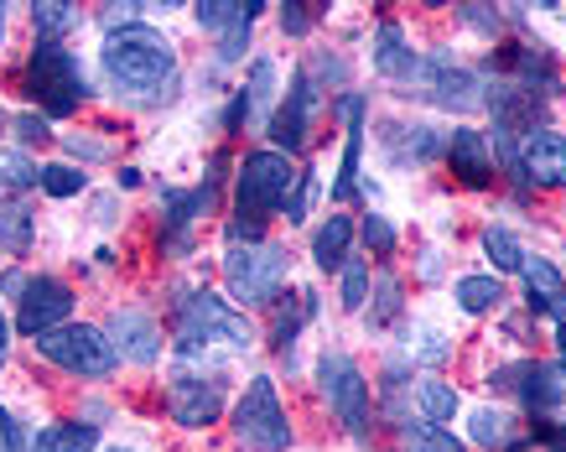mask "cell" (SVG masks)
Masks as SVG:
<instances>
[{
  "label": "cell",
  "mask_w": 566,
  "mask_h": 452,
  "mask_svg": "<svg viewBox=\"0 0 566 452\" xmlns=\"http://www.w3.org/2000/svg\"><path fill=\"white\" fill-rule=\"evenodd\" d=\"M104 73H109L115 88L136 94V99H151L156 88L172 84L177 53H172V42L161 32H151V27H120V32H109V42H104Z\"/></svg>",
  "instance_id": "cell-1"
},
{
  "label": "cell",
  "mask_w": 566,
  "mask_h": 452,
  "mask_svg": "<svg viewBox=\"0 0 566 452\" xmlns=\"http://www.w3.org/2000/svg\"><path fill=\"white\" fill-rule=\"evenodd\" d=\"M27 94H32L48 115H73V109L88 99V78L73 53H63L57 42H42V48L27 57Z\"/></svg>",
  "instance_id": "cell-2"
},
{
  "label": "cell",
  "mask_w": 566,
  "mask_h": 452,
  "mask_svg": "<svg viewBox=\"0 0 566 452\" xmlns=\"http://www.w3.org/2000/svg\"><path fill=\"white\" fill-rule=\"evenodd\" d=\"M296 192V167L286 151H250L240 167V224H265Z\"/></svg>",
  "instance_id": "cell-3"
},
{
  "label": "cell",
  "mask_w": 566,
  "mask_h": 452,
  "mask_svg": "<svg viewBox=\"0 0 566 452\" xmlns=\"http://www.w3.org/2000/svg\"><path fill=\"white\" fill-rule=\"evenodd\" d=\"M177 323H182V348L198 354L203 344H229V348H250L255 344V328L250 317L234 313L223 296L213 292H192L182 307H177Z\"/></svg>",
  "instance_id": "cell-4"
},
{
  "label": "cell",
  "mask_w": 566,
  "mask_h": 452,
  "mask_svg": "<svg viewBox=\"0 0 566 452\" xmlns=\"http://www.w3.org/2000/svg\"><path fill=\"white\" fill-rule=\"evenodd\" d=\"M234 437L255 452L292 448V421H286V406H281V396H275L271 375H255V380L244 385L240 406H234Z\"/></svg>",
  "instance_id": "cell-5"
},
{
  "label": "cell",
  "mask_w": 566,
  "mask_h": 452,
  "mask_svg": "<svg viewBox=\"0 0 566 452\" xmlns=\"http://www.w3.org/2000/svg\"><path fill=\"white\" fill-rule=\"evenodd\" d=\"M36 354L52 359L57 369L88 375V380H99V375L115 369V344H109L94 323H63V328L42 333V338H36Z\"/></svg>",
  "instance_id": "cell-6"
},
{
  "label": "cell",
  "mask_w": 566,
  "mask_h": 452,
  "mask_svg": "<svg viewBox=\"0 0 566 452\" xmlns=\"http://www.w3.org/2000/svg\"><path fill=\"white\" fill-rule=\"evenodd\" d=\"M317 385H323L327 406H333V417L344 421L348 437H369V385H364L359 365L338 354V348H327L323 359H317Z\"/></svg>",
  "instance_id": "cell-7"
},
{
  "label": "cell",
  "mask_w": 566,
  "mask_h": 452,
  "mask_svg": "<svg viewBox=\"0 0 566 452\" xmlns=\"http://www.w3.org/2000/svg\"><path fill=\"white\" fill-rule=\"evenodd\" d=\"M223 276H229L234 302H271L275 286L292 276V255L281 244H244L223 261Z\"/></svg>",
  "instance_id": "cell-8"
},
{
  "label": "cell",
  "mask_w": 566,
  "mask_h": 452,
  "mask_svg": "<svg viewBox=\"0 0 566 452\" xmlns=\"http://www.w3.org/2000/svg\"><path fill=\"white\" fill-rule=\"evenodd\" d=\"M73 313V292L63 286L57 276H32L27 292H21V313H17V328L27 338H42V333L63 328Z\"/></svg>",
  "instance_id": "cell-9"
},
{
  "label": "cell",
  "mask_w": 566,
  "mask_h": 452,
  "mask_svg": "<svg viewBox=\"0 0 566 452\" xmlns=\"http://www.w3.org/2000/svg\"><path fill=\"white\" fill-rule=\"evenodd\" d=\"M312 78L307 73H296L292 88H286V99H281V109L271 115V140L292 157V151H302L307 146V120H312Z\"/></svg>",
  "instance_id": "cell-10"
},
{
  "label": "cell",
  "mask_w": 566,
  "mask_h": 452,
  "mask_svg": "<svg viewBox=\"0 0 566 452\" xmlns=\"http://www.w3.org/2000/svg\"><path fill=\"white\" fill-rule=\"evenodd\" d=\"M520 167H525V177H531L535 188H566V136L551 130V125H541V130L531 125Z\"/></svg>",
  "instance_id": "cell-11"
},
{
  "label": "cell",
  "mask_w": 566,
  "mask_h": 452,
  "mask_svg": "<svg viewBox=\"0 0 566 452\" xmlns=\"http://www.w3.org/2000/svg\"><path fill=\"white\" fill-rule=\"evenodd\" d=\"M167 400H172V421L177 427H213L223 411V390L213 380H192V375H177L172 390H167Z\"/></svg>",
  "instance_id": "cell-12"
},
{
  "label": "cell",
  "mask_w": 566,
  "mask_h": 452,
  "mask_svg": "<svg viewBox=\"0 0 566 452\" xmlns=\"http://www.w3.org/2000/svg\"><path fill=\"white\" fill-rule=\"evenodd\" d=\"M427 99H437L442 109H473L479 105V84H473V73L463 69H447V63H421L411 78Z\"/></svg>",
  "instance_id": "cell-13"
},
{
  "label": "cell",
  "mask_w": 566,
  "mask_h": 452,
  "mask_svg": "<svg viewBox=\"0 0 566 452\" xmlns=\"http://www.w3.org/2000/svg\"><path fill=\"white\" fill-rule=\"evenodd\" d=\"M447 161H452V177H463L468 188H483V182H494V151H489V140L479 130H452L447 140Z\"/></svg>",
  "instance_id": "cell-14"
},
{
  "label": "cell",
  "mask_w": 566,
  "mask_h": 452,
  "mask_svg": "<svg viewBox=\"0 0 566 452\" xmlns=\"http://www.w3.org/2000/svg\"><path fill=\"white\" fill-rule=\"evenodd\" d=\"M109 333H115V344H120L130 365H156L161 359V333H156V323L146 313H115Z\"/></svg>",
  "instance_id": "cell-15"
},
{
  "label": "cell",
  "mask_w": 566,
  "mask_h": 452,
  "mask_svg": "<svg viewBox=\"0 0 566 452\" xmlns=\"http://www.w3.org/2000/svg\"><path fill=\"white\" fill-rule=\"evenodd\" d=\"M525 400L541 421L566 406V369L562 365H525Z\"/></svg>",
  "instance_id": "cell-16"
},
{
  "label": "cell",
  "mask_w": 566,
  "mask_h": 452,
  "mask_svg": "<svg viewBox=\"0 0 566 452\" xmlns=\"http://www.w3.org/2000/svg\"><path fill=\"white\" fill-rule=\"evenodd\" d=\"M468 432L479 448H494V452H515L525 442V432H515V417L510 411H494V406H479L473 417H468Z\"/></svg>",
  "instance_id": "cell-17"
},
{
  "label": "cell",
  "mask_w": 566,
  "mask_h": 452,
  "mask_svg": "<svg viewBox=\"0 0 566 452\" xmlns=\"http://www.w3.org/2000/svg\"><path fill=\"white\" fill-rule=\"evenodd\" d=\"M161 203H167V229H172V244H177V250H188V229H192V219H203V213L213 209V188L161 192Z\"/></svg>",
  "instance_id": "cell-18"
},
{
  "label": "cell",
  "mask_w": 566,
  "mask_h": 452,
  "mask_svg": "<svg viewBox=\"0 0 566 452\" xmlns=\"http://www.w3.org/2000/svg\"><path fill=\"white\" fill-rule=\"evenodd\" d=\"M94 448H99V427H88V421H57V427H42L27 452H94Z\"/></svg>",
  "instance_id": "cell-19"
},
{
  "label": "cell",
  "mask_w": 566,
  "mask_h": 452,
  "mask_svg": "<svg viewBox=\"0 0 566 452\" xmlns=\"http://www.w3.org/2000/svg\"><path fill=\"white\" fill-rule=\"evenodd\" d=\"M375 69H379V73H390V78H406V84L416 78L421 57H416L411 48H406L400 27H379V36H375Z\"/></svg>",
  "instance_id": "cell-20"
},
{
  "label": "cell",
  "mask_w": 566,
  "mask_h": 452,
  "mask_svg": "<svg viewBox=\"0 0 566 452\" xmlns=\"http://www.w3.org/2000/svg\"><path fill=\"white\" fill-rule=\"evenodd\" d=\"M348 240H354V224H348L344 213H333V219L317 229V240H312V261L323 265V271H344L348 265Z\"/></svg>",
  "instance_id": "cell-21"
},
{
  "label": "cell",
  "mask_w": 566,
  "mask_h": 452,
  "mask_svg": "<svg viewBox=\"0 0 566 452\" xmlns=\"http://www.w3.org/2000/svg\"><path fill=\"white\" fill-rule=\"evenodd\" d=\"M344 115H348V146H344V172H338V198H354L359 192V146H364V99L348 94L344 99Z\"/></svg>",
  "instance_id": "cell-22"
},
{
  "label": "cell",
  "mask_w": 566,
  "mask_h": 452,
  "mask_svg": "<svg viewBox=\"0 0 566 452\" xmlns=\"http://www.w3.org/2000/svg\"><path fill=\"white\" fill-rule=\"evenodd\" d=\"M260 11H265L260 0H203V6H198V27H208V32H234V27H250Z\"/></svg>",
  "instance_id": "cell-23"
},
{
  "label": "cell",
  "mask_w": 566,
  "mask_h": 452,
  "mask_svg": "<svg viewBox=\"0 0 566 452\" xmlns=\"http://www.w3.org/2000/svg\"><path fill=\"white\" fill-rule=\"evenodd\" d=\"M271 94H275V63H271V57H260L255 69H250V88H244L240 99H234V109H229V125H240V120H250V115H260V109L271 105Z\"/></svg>",
  "instance_id": "cell-24"
},
{
  "label": "cell",
  "mask_w": 566,
  "mask_h": 452,
  "mask_svg": "<svg viewBox=\"0 0 566 452\" xmlns=\"http://www.w3.org/2000/svg\"><path fill=\"white\" fill-rule=\"evenodd\" d=\"M452 302H458L463 313H489V307L504 302V286H499V276H463L452 286Z\"/></svg>",
  "instance_id": "cell-25"
},
{
  "label": "cell",
  "mask_w": 566,
  "mask_h": 452,
  "mask_svg": "<svg viewBox=\"0 0 566 452\" xmlns=\"http://www.w3.org/2000/svg\"><path fill=\"white\" fill-rule=\"evenodd\" d=\"M27 244H32V209L27 203H0V250L27 255Z\"/></svg>",
  "instance_id": "cell-26"
},
{
  "label": "cell",
  "mask_w": 566,
  "mask_h": 452,
  "mask_svg": "<svg viewBox=\"0 0 566 452\" xmlns=\"http://www.w3.org/2000/svg\"><path fill=\"white\" fill-rule=\"evenodd\" d=\"M525 286H531V307H541V313H551V302L566 296L562 292V271H556L551 261H531V255H525Z\"/></svg>",
  "instance_id": "cell-27"
},
{
  "label": "cell",
  "mask_w": 566,
  "mask_h": 452,
  "mask_svg": "<svg viewBox=\"0 0 566 452\" xmlns=\"http://www.w3.org/2000/svg\"><path fill=\"white\" fill-rule=\"evenodd\" d=\"M416 406H421V417L427 421H452L458 417V390L442 380H421L416 385Z\"/></svg>",
  "instance_id": "cell-28"
},
{
  "label": "cell",
  "mask_w": 566,
  "mask_h": 452,
  "mask_svg": "<svg viewBox=\"0 0 566 452\" xmlns=\"http://www.w3.org/2000/svg\"><path fill=\"white\" fill-rule=\"evenodd\" d=\"M483 255H489L499 271H525V250H520V240L510 229H489V234H483Z\"/></svg>",
  "instance_id": "cell-29"
},
{
  "label": "cell",
  "mask_w": 566,
  "mask_h": 452,
  "mask_svg": "<svg viewBox=\"0 0 566 452\" xmlns=\"http://www.w3.org/2000/svg\"><path fill=\"white\" fill-rule=\"evenodd\" d=\"M32 21L42 36H63L78 21V6H63V0H42V6H32Z\"/></svg>",
  "instance_id": "cell-30"
},
{
  "label": "cell",
  "mask_w": 566,
  "mask_h": 452,
  "mask_svg": "<svg viewBox=\"0 0 566 452\" xmlns=\"http://www.w3.org/2000/svg\"><path fill=\"white\" fill-rule=\"evenodd\" d=\"M42 192H52V198H78L84 192V172L78 167H69V161H52V167H42Z\"/></svg>",
  "instance_id": "cell-31"
},
{
  "label": "cell",
  "mask_w": 566,
  "mask_h": 452,
  "mask_svg": "<svg viewBox=\"0 0 566 452\" xmlns=\"http://www.w3.org/2000/svg\"><path fill=\"white\" fill-rule=\"evenodd\" d=\"M312 313H317V296H312V292L296 296L292 313H281V323H275V348H281V354H286V348L296 344V333H302V323H307Z\"/></svg>",
  "instance_id": "cell-32"
},
{
  "label": "cell",
  "mask_w": 566,
  "mask_h": 452,
  "mask_svg": "<svg viewBox=\"0 0 566 452\" xmlns=\"http://www.w3.org/2000/svg\"><path fill=\"white\" fill-rule=\"evenodd\" d=\"M406 452H468V448L442 427H406Z\"/></svg>",
  "instance_id": "cell-33"
},
{
  "label": "cell",
  "mask_w": 566,
  "mask_h": 452,
  "mask_svg": "<svg viewBox=\"0 0 566 452\" xmlns=\"http://www.w3.org/2000/svg\"><path fill=\"white\" fill-rule=\"evenodd\" d=\"M36 177H42V172H36V167H32L27 157H17V151H6V157H0V188H6V192L32 188Z\"/></svg>",
  "instance_id": "cell-34"
},
{
  "label": "cell",
  "mask_w": 566,
  "mask_h": 452,
  "mask_svg": "<svg viewBox=\"0 0 566 452\" xmlns=\"http://www.w3.org/2000/svg\"><path fill=\"white\" fill-rule=\"evenodd\" d=\"M395 136H406V151H400V161H431L437 151H442V140H437V130H427V125H411V130H395Z\"/></svg>",
  "instance_id": "cell-35"
},
{
  "label": "cell",
  "mask_w": 566,
  "mask_h": 452,
  "mask_svg": "<svg viewBox=\"0 0 566 452\" xmlns=\"http://www.w3.org/2000/svg\"><path fill=\"white\" fill-rule=\"evenodd\" d=\"M364 292H369V271L348 261L344 265V307H348V313H359V307H364Z\"/></svg>",
  "instance_id": "cell-36"
},
{
  "label": "cell",
  "mask_w": 566,
  "mask_h": 452,
  "mask_svg": "<svg viewBox=\"0 0 566 452\" xmlns=\"http://www.w3.org/2000/svg\"><path fill=\"white\" fill-rule=\"evenodd\" d=\"M312 192H317V177H312V172H302V177H296L292 203H286V219H292V224H302V219H307V209H312Z\"/></svg>",
  "instance_id": "cell-37"
},
{
  "label": "cell",
  "mask_w": 566,
  "mask_h": 452,
  "mask_svg": "<svg viewBox=\"0 0 566 452\" xmlns=\"http://www.w3.org/2000/svg\"><path fill=\"white\" fill-rule=\"evenodd\" d=\"M364 240H369V250H375V255H390V250H395V229L385 224L379 213H369V219H364Z\"/></svg>",
  "instance_id": "cell-38"
},
{
  "label": "cell",
  "mask_w": 566,
  "mask_h": 452,
  "mask_svg": "<svg viewBox=\"0 0 566 452\" xmlns=\"http://www.w3.org/2000/svg\"><path fill=\"white\" fill-rule=\"evenodd\" d=\"M463 21L479 27V32H499V11L494 6H463Z\"/></svg>",
  "instance_id": "cell-39"
},
{
  "label": "cell",
  "mask_w": 566,
  "mask_h": 452,
  "mask_svg": "<svg viewBox=\"0 0 566 452\" xmlns=\"http://www.w3.org/2000/svg\"><path fill=\"white\" fill-rule=\"evenodd\" d=\"M281 27H286L292 36H302L312 27V21H307V6H281Z\"/></svg>",
  "instance_id": "cell-40"
},
{
  "label": "cell",
  "mask_w": 566,
  "mask_h": 452,
  "mask_svg": "<svg viewBox=\"0 0 566 452\" xmlns=\"http://www.w3.org/2000/svg\"><path fill=\"white\" fill-rule=\"evenodd\" d=\"M17 130H21V140H36V146H42V140L52 136V130H48V120H36V115H21V120H17Z\"/></svg>",
  "instance_id": "cell-41"
},
{
  "label": "cell",
  "mask_w": 566,
  "mask_h": 452,
  "mask_svg": "<svg viewBox=\"0 0 566 452\" xmlns=\"http://www.w3.org/2000/svg\"><path fill=\"white\" fill-rule=\"evenodd\" d=\"M395 296H400V292H395V281H385V286H379V323H390V317H395V307H400V302H395Z\"/></svg>",
  "instance_id": "cell-42"
},
{
  "label": "cell",
  "mask_w": 566,
  "mask_h": 452,
  "mask_svg": "<svg viewBox=\"0 0 566 452\" xmlns=\"http://www.w3.org/2000/svg\"><path fill=\"white\" fill-rule=\"evenodd\" d=\"M69 146H73V151H78V157H88V161H99V157H109V151H104V146H94V140H78V136H73V140H69Z\"/></svg>",
  "instance_id": "cell-43"
},
{
  "label": "cell",
  "mask_w": 566,
  "mask_h": 452,
  "mask_svg": "<svg viewBox=\"0 0 566 452\" xmlns=\"http://www.w3.org/2000/svg\"><path fill=\"white\" fill-rule=\"evenodd\" d=\"M6 348H11V323L0 317V365H6Z\"/></svg>",
  "instance_id": "cell-44"
},
{
  "label": "cell",
  "mask_w": 566,
  "mask_h": 452,
  "mask_svg": "<svg viewBox=\"0 0 566 452\" xmlns=\"http://www.w3.org/2000/svg\"><path fill=\"white\" fill-rule=\"evenodd\" d=\"M551 313L562 317V328H566V296H556V302H551Z\"/></svg>",
  "instance_id": "cell-45"
},
{
  "label": "cell",
  "mask_w": 566,
  "mask_h": 452,
  "mask_svg": "<svg viewBox=\"0 0 566 452\" xmlns=\"http://www.w3.org/2000/svg\"><path fill=\"white\" fill-rule=\"evenodd\" d=\"M0 36H6V6H0Z\"/></svg>",
  "instance_id": "cell-46"
},
{
  "label": "cell",
  "mask_w": 566,
  "mask_h": 452,
  "mask_svg": "<svg viewBox=\"0 0 566 452\" xmlns=\"http://www.w3.org/2000/svg\"><path fill=\"white\" fill-rule=\"evenodd\" d=\"M109 452H130V448H109Z\"/></svg>",
  "instance_id": "cell-47"
},
{
  "label": "cell",
  "mask_w": 566,
  "mask_h": 452,
  "mask_svg": "<svg viewBox=\"0 0 566 452\" xmlns=\"http://www.w3.org/2000/svg\"><path fill=\"white\" fill-rule=\"evenodd\" d=\"M0 452H6V448H0Z\"/></svg>",
  "instance_id": "cell-48"
}]
</instances>
